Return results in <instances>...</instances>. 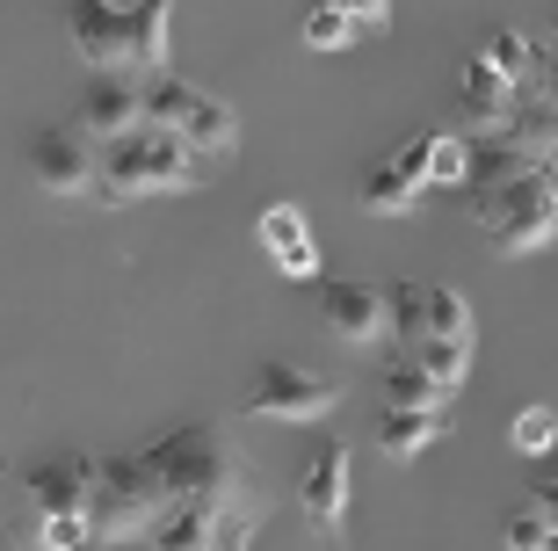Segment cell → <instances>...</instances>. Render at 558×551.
Returning a JSON list of instances; mask_svg holds the SVG:
<instances>
[{"label": "cell", "mask_w": 558, "mask_h": 551, "mask_svg": "<svg viewBox=\"0 0 558 551\" xmlns=\"http://www.w3.org/2000/svg\"><path fill=\"white\" fill-rule=\"evenodd\" d=\"M254 232H262L269 262L283 268L290 284H319V240H312V218H305L298 204H269Z\"/></svg>", "instance_id": "4fadbf2b"}, {"label": "cell", "mask_w": 558, "mask_h": 551, "mask_svg": "<svg viewBox=\"0 0 558 551\" xmlns=\"http://www.w3.org/2000/svg\"><path fill=\"white\" fill-rule=\"evenodd\" d=\"M319 320H327V334L333 342H377L385 334V290H371V284H349V276H319Z\"/></svg>", "instance_id": "30bf717a"}, {"label": "cell", "mask_w": 558, "mask_h": 551, "mask_svg": "<svg viewBox=\"0 0 558 551\" xmlns=\"http://www.w3.org/2000/svg\"><path fill=\"white\" fill-rule=\"evenodd\" d=\"M551 29H558V15H551Z\"/></svg>", "instance_id": "1f68e13d"}, {"label": "cell", "mask_w": 558, "mask_h": 551, "mask_svg": "<svg viewBox=\"0 0 558 551\" xmlns=\"http://www.w3.org/2000/svg\"><path fill=\"white\" fill-rule=\"evenodd\" d=\"M131 22V73H167L174 65V0H131L124 8Z\"/></svg>", "instance_id": "2e32d148"}, {"label": "cell", "mask_w": 558, "mask_h": 551, "mask_svg": "<svg viewBox=\"0 0 558 551\" xmlns=\"http://www.w3.org/2000/svg\"><path fill=\"white\" fill-rule=\"evenodd\" d=\"M392 160L407 167V175H421L428 189H457L464 167H472V139H464V131H435V139H421V145H399Z\"/></svg>", "instance_id": "e0dca14e"}, {"label": "cell", "mask_w": 558, "mask_h": 551, "mask_svg": "<svg viewBox=\"0 0 558 551\" xmlns=\"http://www.w3.org/2000/svg\"><path fill=\"white\" fill-rule=\"evenodd\" d=\"M421 334H450V342H478L472 306L450 284H421Z\"/></svg>", "instance_id": "44dd1931"}, {"label": "cell", "mask_w": 558, "mask_h": 551, "mask_svg": "<svg viewBox=\"0 0 558 551\" xmlns=\"http://www.w3.org/2000/svg\"><path fill=\"white\" fill-rule=\"evenodd\" d=\"M341 15L355 22V37H385L392 29V0H341Z\"/></svg>", "instance_id": "83f0119b"}, {"label": "cell", "mask_w": 558, "mask_h": 551, "mask_svg": "<svg viewBox=\"0 0 558 551\" xmlns=\"http://www.w3.org/2000/svg\"><path fill=\"white\" fill-rule=\"evenodd\" d=\"M508 443H515L522 457H544V450H558V414H551V407H522L515 421H508Z\"/></svg>", "instance_id": "d4e9b609"}, {"label": "cell", "mask_w": 558, "mask_h": 551, "mask_svg": "<svg viewBox=\"0 0 558 551\" xmlns=\"http://www.w3.org/2000/svg\"><path fill=\"white\" fill-rule=\"evenodd\" d=\"M298 37H305V51H349V44H355V22L341 15V0H312L305 22H298Z\"/></svg>", "instance_id": "cb8c5ba5"}, {"label": "cell", "mask_w": 558, "mask_h": 551, "mask_svg": "<svg viewBox=\"0 0 558 551\" xmlns=\"http://www.w3.org/2000/svg\"><path fill=\"white\" fill-rule=\"evenodd\" d=\"M500 544H515V551H537V544H551V515H544L537 501H530V508H522L515 523L500 530Z\"/></svg>", "instance_id": "4316f807"}, {"label": "cell", "mask_w": 558, "mask_h": 551, "mask_svg": "<svg viewBox=\"0 0 558 551\" xmlns=\"http://www.w3.org/2000/svg\"><path fill=\"white\" fill-rule=\"evenodd\" d=\"M399 356H414L428 378H442V385H464V370H472V342H450V334H421L414 348H399Z\"/></svg>", "instance_id": "603a6c76"}, {"label": "cell", "mask_w": 558, "mask_h": 551, "mask_svg": "<svg viewBox=\"0 0 558 551\" xmlns=\"http://www.w3.org/2000/svg\"><path fill=\"white\" fill-rule=\"evenodd\" d=\"M73 123H81L95 145L117 139V131L145 123V87L131 81V73H95V81H87V95H81V109H73Z\"/></svg>", "instance_id": "8fae6325"}, {"label": "cell", "mask_w": 558, "mask_h": 551, "mask_svg": "<svg viewBox=\"0 0 558 551\" xmlns=\"http://www.w3.org/2000/svg\"><path fill=\"white\" fill-rule=\"evenodd\" d=\"M355 196H363V211H377V218H414V211L428 204V182H421V175H407L399 160H377L371 175H363V189H355Z\"/></svg>", "instance_id": "d6986e66"}, {"label": "cell", "mask_w": 558, "mask_h": 551, "mask_svg": "<svg viewBox=\"0 0 558 551\" xmlns=\"http://www.w3.org/2000/svg\"><path fill=\"white\" fill-rule=\"evenodd\" d=\"M508 103H515V87L494 73V59H486V51L457 65V123H464V139L500 131V123H508Z\"/></svg>", "instance_id": "7c38bea8"}, {"label": "cell", "mask_w": 558, "mask_h": 551, "mask_svg": "<svg viewBox=\"0 0 558 551\" xmlns=\"http://www.w3.org/2000/svg\"><path fill=\"white\" fill-rule=\"evenodd\" d=\"M537 87H544V95L558 103V51H544V73H537Z\"/></svg>", "instance_id": "f546056e"}, {"label": "cell", "mask_w": 558, "mask_h": 551, "mask_svg": "<svg viewBox=\"0 0 558 551\" xmlns=\"http://www.w3.org/2000/svg\"><path fill=\"white\" fill-rule=\"evenodd\" d=\"M95 167H102V145L87 139L81 123H44L29 131V175L51 196H95Z\"/></svg>", "instance_id": "52a82bcc"}, {"label": "cell", "mask_w": 558, "mask_h": 551, "mask_svg": "<svg viewBox=\"0 0 558 551\" xmlns=\"http://www.w3.org/2000/svg\"><path fill=\"white\" fill-rule=\"evenodd\" d=\"M450 399L457 392L442 385V378H428L414 356H399V363L385 370V407H450Z\"/></svg>", "instance_id": "7402d4cb"}, {"label": "cell", "mask_w": 558, "mask_h": 551, "mask_svg": "<svg viewBox=\"0 0 558 551\" xmlns=\"http://www.w3.org/2000/svg\"><path fill=\"white\" fill-rule=\"evenodd\" d=\"M37 544H51V551H65V544H87V515H44Z\"/></svg>", "instance_id": "f1b7e54d"}, {"label": "cell", "mask_w": 558, "mask_h": 551, "mask_svg": "<svg viewBox=\"0 0 558 551\" xmlns=\"http://www.w3.org/2000/svg\"><path fill=\"white\" fill-rule=\"evenodd\" d=\"M464 211L500 254H544L558 240V160H522L486 189H464Z\"/></svg>", "instance_id": "7a4b0ae2"}, {"label": "cell", "mask_w": 558, "mask_h": 551, "mask_svg": "<svg viewBox=\"0 0 558 551\" xmlns=\"http://www.w3.org/2000/svg\"><path fill=\"white\" fill-rule=\"evenodd\" d=\"M153 471L167 479V493H196V501H218L232 515H262V487H254V465L240 457L226 421H182L174 435L145 450Z\"/></svg>", "instance_id": "6da1fadb"}, {"label": "cell", "mask_w": 558, "mask_h": 551, "mask_svg": "<svg viewBox=\"0 0 558 551\" xmlns=\"http://www.w3.org/2000/svg\"><path fill=\"white\" fill-rule=\"evenodd\" d=\"M385 327H392L399 348L421 342V284H392L385 290Z\"/></svg>", "instance_id": "484cf974"}, {"label": "cell", "mask_w": 558, "mask_h": 551, "mask_svg": "<svg viewBox=\"0 0 558 551\" xmlns=\"http://www.w3.org/2000/svg\"><path fill=\"white\" fill-rule=\"evenodd\" d=\"M341 407V385L319 378V370H298V363H262L247 392V421H276V429H312V421H327Z\"/></svg>", "instance_id": "8992f818"}, {"label": "cell", "mask_w": 558, "mask_h": 551, "mask_svg": "<svg viewBox=\"0 0 558 551\" xmlns=\"http://www.w3.org/2000/svg\"><path fill=\"white\" fill-rule=\"evenodd\" d=\"M450 435V421H442V407H385V421H377V450L385 457H421L428 443H442Z\"/></svg>", "instance_id": "ac0fdd59"}, {"label": "cell", "mask_w": 558, "mask_h": 551, "mask_svg": "<svg viewBox=\"0 0 558 551\" xmlns=\"http://www.w3.org/2000/svg\"><path fill=\"white\" fill-rule=\"evenodd\" d=\"M138 87H145V123L174 131V139H182L189 153H204V160H218V153H232V145L247 139L240 109H226L218 95H204V87H189L174 65H167V73H145Z\"/></svg>", "instance_id": "5b68a950"}, {"label": "cell", "mask_w": 558, "mask_h": 551, "mask_svg": "<svg viewBox=\"0 0 558 551\" xmlns=\"http://www.w3.org/2000/svg\"><path fill=\"white\" fill-rule=\"evenodd\" d=\"M486 59H494V73L508 87H537V73H544V44H530L522 29H494L486 37Z\"/></svg>", "instance_id": "ffe728a7"}, {"label": "cell", "mask_w": 558, "mask_h": 551, "mask_svg": "<svg viewBox=\"0 0 558 551\" xmlns=\"http://www.w3.org/2000/svg\"><path fill=\"white\" fill-rule=\"evenodd\" d=\"M537 508H544V515H551V544H558V479H551V487H544V493H537Z\"/></svg>", "instance_id": "4dcf8cb0"}, {"label": "cell", "mask_w": 558, "mask_h": 551, "mask_svg": "<svg viewBox=\"0 0 558 551\" xmlns=\"http://www.w3.org/2000/svg\"><path fill=\"white\" fill-rule=\"evenodd\" d=\"M174 493L153 471V457H95V479H87V544H124V537H145L153 515L167 508Z\"/></svg>", "instance_id": "277c9868"}, {"label": "cell", "mask_w": 558, "mask_h": 551, "mask_svg": "<svg viewBox=\"0 0 558 551\" xmlns=\"http://www.w3.org/2000/svg\"><path fill=\"white\" fill-rule=\"evenodd\" d=\"M204 189V153H189L160 123H131L117 139H102V167H95V204H131V196H182Z\"/></svg>", "instance_id": "3957f363"}, {"label": "cell", "mask_w": 558, "mask_h": 551, "mask_svg": "<svg viewBox=\"0 0 558 551\" xmlns=\"http://www.w3.org/2000/svg\"><path fill=\"white\" fill-rule=\"evenodd\" d=\"M500 139L515 145V153H530V160H558V103L544 95V87H515Z\"/></svg>", "instance_id": "9a60e30c"}, {"label": "cell", "mask_w": 558, "mask_h": 551, "mask_svg": "<svg viewBox=\"0 0 558 551\" xmlns=\"http://www.w3.org/2000/svg\"><path fill=\"white\" fill-rule=\"evenodd\" d=\"M87 479H95V457H87V450L44 457V465H29V501H37V515H81Z\"/></svg>", "instance_id": "5bb4252c"}, {"label": "cell", "mask_w": 558, "mask_h": 551, "mask_svg": "<svg viewBox=\"0 0 558 551\" xmlns=\"http://www.w3.org/2000/svg\"><path fill=\"white\" fill-rule=\"evenodd\" d=\"M349 450L341 443H319L312 450V465H305V487H298V501H305V523L319 537H341L349 530Z\"/></svg>", "instance_id": "9c48e42d"}, {"label": "cell", "mask_w": 558, "mask_h": 551, "mask_svg": "<svg viewBox=\"0 0 558 551\" xmlns=\"http://www.w3.org/2000/svg\"><path fill=\"white\" fill-rule=\"evenodd\" d=\"M65 29H73V51L95 73H131V22L117 0H73L65 8Z\"/></svg>", "instance_id": "ba28073f"}]
</instances>
